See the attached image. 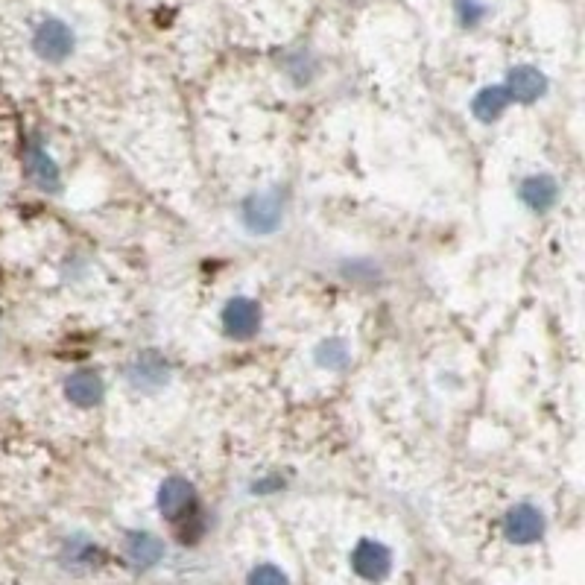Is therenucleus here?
Segmentation results:
<instances>
[{"label":"nucleus","mask_w":585,"mask_h":585,"mask_svg":"<svg viewBox=\"0 0 585 585\" xmlns=\"http://www.w3.org/2000/svg\"><path fill=\"white\" fill-rule=\"evenodd\" d=\"M77 50V33L62 18H44L33 30V53L47 65H62Z\"/></svg>","instance_id":"obj_1"},{"label":"nucleus","mask_w":585,"mask_h":585,"mask_svg":"<svg viewBox=\"0 0 585 585\" xmlns=\"http://www.w3.org/2000/svg\"><path fill=\"white\" fill-rule=\"evenodd\" d=\"M240 223L246 226V232L261 234V237L278 232L281 223H284V202H281V196L273 194V191H264V194H252L249 199H243Z\"/></svg>","instance_id":"obj_2"},{"label":"nucleus","mask_w":585,"mask_h":585,"mask_svg":"<svg viewBox=\"0 0 585 585\" xmlns=\"http://www.w3.org/2000/svg\"><path fill=\"white\" fill-rule=\"evenodd\" d=\"M170 363L158 351H141L129 366H126V381L138 392H158L170 384Z\"/></svg>","instance_id":"obj_3"},{"label":"nucleus","mask_w":585,"mask_h":585,"mask_svg":"<svg viewBox=\"0 0 585 585\" xmlns=\"http://www.w3.org/2000/svg\"><path fill=\"white\" fill-rule=\"evenodd\" d=\"M223 331L232 340H252L261 331V305L246 296H234L220 313Z\"/></svg>","instance_id":"obj_4"},{"label":"nucleus","mask_w":585,"mask_h":585,"mask_svg":"<svg viewBox=\"0 0 585 585\" xmlns=\"http://www.w3.org/2000/svg\"><path fill=\"white\" fill-rule=\"evenodd\" d=\"M351 568L357 577L369 580V583H381L387 580L392 571V553L390 547L372 539H363L360 545L351 550Z\"/></svg>","instance_id":"obj_5"},{"label":"nucleus","mask_w":585,"mask_h":585,"mask_svg":"<svg viewBox=\"0 0 585 585\" xmlns=\"http://www.w3.org/2000/svg\"><path fill=\"white\" fill-rule=\"evenodd\" d=\"M545 533V515L533 504H518L504 515V536L515 545H533Z\"/></svg>","instance_id":"obj_6"},{"label":"nucleus","mask_w":585,"mask_h":585,"mask_svg":"<svg viewBox=\"0 0 585 585\" xmlns=\"http://www.w3.org/2000/svg\"><path fill=\"white\" fill-rule=\"evenodd\" d=\"M194 504L196 492L191 480H185V477H167L161 483V489H158V509H161L164 518L179 521V518H185V515L194 512Z\"/></svg>","instance_id":"obj_7"},{"label":"nucleus","mask_w":585,"mask_h":585,"mask_svg":"<svg viewBox=\"0 0 585 585\" xmlns=\"http://www.w3.org/2000/svg\"><path fill=\"white\" fill-rule=\"evenodd\" d=\"M504 88H507L509 100H515L521 106H533L547 94V77L533 65H518L509 71Z\"/></svg>","instance_id":"obj_8"},{"label":"nucleus","mask_w":585,"mask_h":585,"mask_svg":"<svg viewBox=\"0 0 585 585\" xmlns=\"http://www.w3.org/2000/svg\"><path fill=\"white\" fill-rule=\"evenodd\" d=\"M106 395V381L94 369H77L65 378V398L77 407H97Z\"/></svg>","instance_id":"obj_9"},{"label":"nucleus","mask_w":585,"mask_h":585,"mask_svg":"<svg viewBox=\"0 0 585 585\" xmlns=\"http://www.w3.org/2000/svg\"><path fill=\"white\" fill-rule=\"evenodd\" d=\"M518 196H521V202H524L530 211L545 214V211H550V208L556 205V199H559V185H556V179L547 176V173H533V176H527V179L518 185Z\"/></svg>","instance_id":"obj_10"},{"label":"nucleus","mask_w":585,"mask_h":585,"mask_svg":"<svg viewBox=\"0 0 585 585\" xmlns=\"http://www.w3.org/2000/svg\"><path fill=\"white\" fill-rule=\"evenodd\" d=\"M27 173L33 176V182L39 185L41 191L56 194V191H59V185H62L59 164L53 161V156L41 147L39 141H33V144L27 147Z\"/></svg>","instance_id":"obj_11"},{"label":"nucleus","mask_w":585,"mask_h":585,"mask_svg":"<svg viewBox=\"0 0 585 585\" xmlns=\"http://www.w3.org/2000/svg\"><path fill=\"white\" fill-rule=\"evenodd\" d=\"M509 94L504 85H486L474 94L471 100V115L477 117L480 123H495L498 117L509 109Z\"/></svg>","instance_id":"obj_12"},{"label":"nucleus","mask_w":585,"mask_h":585,"mask_svg":"<svg viewBox=\"0 0 585 585\" xmlns=\"http://www.w3.org/2000/svg\"><path fill=\"white\" fill-rule=\"evenodd\" d=\"M126 556L129 562H135L138 568H153L164 556V545L153 533H129L126 539Z\"/></svg>","instance_id":"obj_13"},{"label":"nucleus","mask_w":585,"mask_h":585,"mask_svg":"<svg viewBox=\"0 0 585 585\" xmlns=\"http://www.w3.org/2000/svg\"><path fill=\"white\" fill-rule=\"evenodd\" d=\"M313 360H316V366L319 369H328V372H340V369H346L351 363V349L346 340H340V337H328V340H322L316 351H313Z\"/></svg>","instance_id":"obj_14"},{"label":"nucleus","mask_w":585,"mask_h":585,"mask_svg":"<svg viewBox=\"0 0 585 585\" xmlns=\"http://www.w3.org/2000/svg\"><path fill=\"white\" fill-rule=\"evenodd\" d=\"M454 12H457V21L466 27V30H474L483 24L486 18V3L483 0H454Z\"/></svg>","instance_id":"obj_15"},{"label":"nucleus","mask_w":585,"mask_h":585,"mask_svg":"<svg viewBox=\"0 0 585 585\" xmlns=\"http://www.w3.org/2000/svg\"><path fill=\"white\" fill-rule=\"evenodd\" d=\"M249 585H290L287 574L275 565H258L249 574Z\"/></svg>","instance_id":"obj_16"}]
</instances>
